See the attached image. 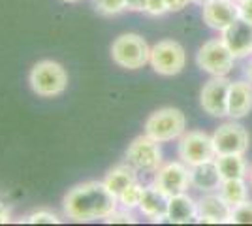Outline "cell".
Wrapping results in <instances>:
<instances>
[{"label":"cell","instance_id":"7402d4cb","mask_svg":"<svg viewBox=\"0 0 252 226\" xmlns=\"http://www.w3.org/2000/svg\"><path fill=\"white\" fill-rule=\"evenodd\" d=\"M143 193H145V187L139 183V181H134L130 187H126L123 193L117 196L119 200V205L125 207V209H137L139 204H141V198H143Z\"/></svg>","mask_w":252,"mask_h":226},{"label":"cell","instance_id":"9c48e42d","mask_svg":"<svg viewBox=\"0 0 252 226\" xmlns=\"http://www.w3.org/2000/svg\"><path fill=\"white\" fill-rule=\"evenodd\" d=\"M153 185L166 196L187 193L190 189V168L185 162H168L155 172Z\"/></svg>","mask_w":252,"mask_h":226},{"label":"cell","instance_id":"603a6c76","mask_svg":"<svg viewBox=\"0 0 252 226\" xmlns=\"http://www.w3.org/2000/svg\"><path fill=\"white\" fill-rule=\"evenodd\" d=\"M231 225H252V200H245L243 204L231 207Z\"/></svg>","mask_w":252,"mask_h":226},{"label":"cell","instance_id":"e0dca14e","mask_svg":"<svg viewBox=\"0 0 252 226\" xmlns=\"http://www.w3.org/2000/svg\"><path fill=\"white\" fill-rule=\"evenodd\" d=\"M198 221V200L190 194L181 193L169 196L168 200V223L171 225H189Z\"/></svg>","mask_w":252,"mask_h":226},{"label":"cell","instance_id":"8992f818","mask_svg":"<svg viewBox=\"0 0 252 226\" xmlns=\"http://www.w3.org/2000/svg\"><path fill=\"white\" fill-rule=\"evenodd\" d=\"M126 162L137 172L155 173L162 166V149L160 141L153 140L145 132L132 140L126 149Z\"/></svg>","mask_w":252,"mask_h":226},{"label":"cell","instance_id":"83f0119b","mask_svg":"<svg viewBox=\"0 0 252 226\" xmlns=\"http://www.w3.org/2000/svg\"><path fill=\"white\" fill-rule=\"evenodd\" d=\"M239 17L245 21L252 23V0H243L239 2Z\"/></svg>","mask_w":252,"mask_h":226},{"label":"cell","instance_id":"5bb4252c","mask_svg":"<svg viewBox=\"0 0 252 226\" xmlns=\"http://www.w3.org/2000/svg\"><path fill=\"white\" fill-rule=\"evenodd\" d=\"M231 205L222 198L220 194L205 193L203 198L198 200V221L205 225H224L230 221Z\"/></svg>","mask_w":252,"mask_h":226},{"label":"cell","instance_id":"4316f807","mask_svg":"<svg viewBox=\"0 0 252 226\" xmlns=\"http://www.w3.org/2000/svg\"><path fill=\"white\" fill-rule=\"evenodd\" d=\"M145 13H147V15H153V17L168 13V4H166V0H147Z\"/></svg>","mask_w":252,"mask_h":226},{"label":"cell","instance_id":"8fae6325","mask_svg":"<svg viewBox=\"0 0 252 226\" xmlns=\"http://www.w3.org/2000/svg\"><path fill=\"white\" fill-rule=\"evenodd\" d=\"M217 155H245L251 145L247 129L239 123H224L213 134Z\"/></svg>","mask_w":252,"mask_h":226},{"label":"cell","instance_id":"484cf974","mask_svg":"<svg viewBox=\"0 0 252 226\" xmlns=\"http://www.w3.org/2000/svg\"><path fill=\"white\" fill-rule=\"evenodd\" d=\"M105 223H113V225H134L136 217L132 215V209H125V207H117L111 215L105 219Z\"/></svg>","mask_w":252,"mask_h":226},{"label":"cell","instance_id":"d6986e66","mask_svg":"<svg viewBox=\"0 0 252 226\" xmlns=\"http://www.w3.org/2000/svg\"><path fill=\"white\" fill-rule=\"evenodd\" d=\"M134 181H137V170L136 168H132L128 162H125V164H117L115 168H111L104 177L105 187L115 194V196H119L126 187H130Z\"/></svg>","mask_w":252,"mask_h":226},{"label":"cell","instance_id":"4fadbf2b","mask_svg":"<svg viewBox=\"0 0 252 226\" xmlns=\"http://www.w3.org/2000/svg\"><path fill=\"white\" fill-rule=\"evenodd\" d=\"M222 42L231 51L235 59H243L252 53V23L245 19H235L230 27L222 31Z\"/></svg>","mask_w":252,"mask_h":226},{"label":"cell","instance_id":"2e32d148","mask_svg":"<svg viewBox=\"0 0 252 226\" xmlns=\"http://www.w3.org/2000/svg\"><path fill=\"white\" fill-rule=\"evenodd\" d=\"M252 111V83L247 81H231L228 93V117L243 119Z\"/></svg>","mask_w":252,"mask_h":226},{"label":"cell","instance_id":"44dd1931","mask_svg":"<svg viewBox=\"0 0 252 226\" xmlns=\"http://www.w3.org/2000/svg\"><path fill=\"white\" fill-rule=\"evenodd\" d=\"M219 194L231 207H235L243 204L245 200H249V187L245 183V179H222Z\"/></svg>","mask_w":252,"mask_h":226},{"label":"cell","instance_id":"30bf717a","mask_svg":"<svg viewBox=\"0 0 252 226\" xmlns=\"http://www.w3.org/2000/svg\"><path fill=\"white\" fill-rule=\"evenodd\" d=\"M230 79L226 75H213L203 85L200 93V104L211 117H226L228 115V93Z\"/></svg>","mask_w":252,"mask_h":226},{"label":"cell","instance_id":"f546056e","mask_svg":"<svg viewBox=\"0 0 252 226\" xmlns=\"http://www.w3.org/2000/svg\"><path fill=\"white\" fill-rule=\"evenodd\" d=\"M192 0H166L168 4V11H181L183 8H187Z\"/></svg>","mask_w":252,"mask_h":226},{"label":"cell","instance_id":"d6a6232c","mask_svg":"<svg viewBox=\"0 0 252 226\" xmlns=\"http://www.w3.org/2000/svg\"><path fill=\"white\" fill-rule=\"evenodd\" d=\"M247 179H249V183H251V187H252V166L249 168V175H247Z\"/></svg>","mask_w":252,"mask_h":226},{"label":"cell","instance_id":"6da1fadb","mask_svg":"<svg viewBox=\"0 0 252 226\" xmlns=\"http://www.w3.org/2000/svg\"><path fill=\"white\" fill-rule=\"evenodd\" d=\"M119 207L117 196L104 181H85L70 189L63 198V213L75 223L105 221Z\"/></svg>","mask_w":252,"mask_h":226},{"label":"cell","instance_id":"52a82bcc","mask_svg":"<svg viewBox=\"0 0 252 226\" xmlns=\"http://www.w3.org/2000/svg\"><path fill=\"white\" fill-rule=\"evenodd\" d=\"M179 159L189 168L198 166L201 162L213 161L217 157L213 136L201 132V130H189L179 138Z\"/></svg>","mask_w":252,"mask_h":226},{"label":"cell","instance_id":"e575fe53","mask_svg":"<svg viewBox=\"0 0 252 226\" xmlns=\"http://www.w3.org/2000/svg\"><path fill=\"white\" fill-rule=\"evenodd\" d=\"M63 2H79V0H63Z\"/></svg>","mask_w":252,"mask_h":226},{"label":"cell","instance_id":"7a4b0ae2","mask_svg":"<svg viewBox=\"0 0 252 226\" xmlns=\"http://www.w3.org/2000/svg\"><path fill=\"white\" fill-rule=\"evenodd\" d=\"M29 85L34 95L42 98L61 97L68 89V72L57 61H40L29 72Z\"/></svg>","mask_w":252,"mask_h":226},{"label":"cell","instance_id":"ba28073f","mask_svg":"<svg viewBox=\"0 0 252 226\" xmlns=\"http://www.w3.org/2000/svg\"><path fill=\"white\" fill-rule=\"evenodd\" d=\"M235 57L222 42V38H215L205 42L196 55V63L203 72L211 75H228L233 68Z\"/></svg>","mask_w":252,"mask_h":226},{"label":"cell","instance_id":"836d02e7","mask_svg":"<svg viewBox=\"0 0 252 226\" xmlns=\"http://www.w3.org/2000/svg\"><path fill=\"white\" fill-rule=\"evenodd\" d=\"M192 2H196V4H203L205 0H192Z\"/></svg>","mask_w":252,"mask_h":226},{"label":"cell","instance_id":"277c9868","mask_svg":"<svg viewBox=\"0 0 252 226\" xmlns=\"http://www.w3.org/2000/svg\"><path fill=\"white\" fill-rule=\"evenodd\" d=\"M143 132L160 143L179 140L187 132V117L179 108H160L147 117Z\"/></svg>","mask_w":252,"mask_h":226},{"label":"cell","instance_id":"8d00e7d4","mask_svg":"<svg viewBox=\"0 0 252 226\" xmlns=\"http://www.w3.org/2000/svg\"><path fill=\"white\" fill-rule=\"evenodd\" d=\"M205 2H207V0H205Z\"/></svg>","mask_w":252,"mask_h":226},{"label":"cell","instance_id":"3957f363","mask_svg":"<svg viewBox=\"0 0 252 226\" xmlns=\"http://www.w3.org/2000/svg\"><path fill=\"white\" fill-rule=\"evenodd\" d=\"M111 59L119 68L125 70H139L149 65L151 47L139 34L126 32L117 36L111 43Z\"/></svg>","mask_w":252,"mask_h":226},{"label":"cell","instance_id":"f1b7e54d","mask_svg":"<svg viewBox=\"0 0 252 226\" xmlns=\"http://www.w3.org/2000/svg\"><path fill=\"white\" fill-rule=\"evenodd\" d=\"M126 2V10L130 11H145L147 6V0H125Z\"/></svg>","mask_w":252,"mask_h":226},{"label":"cell","instance_id":"ac0fdd59","mask_svg":"<svg viewBox=\"0 0 252 226\" xmlns=\"http://www.w3.org/2000/svg\"><path fill=\"white\" fill-rule=\"evenodd\" d=\"M168 196L160 193L155 185H149L145 187V193L137 209L141 215L151 219L153 223H162V221H168Z\"/></svg>","mask_w":252,"mask_h":226},{"label":"cell","instance_id":"9a60e30c","mask_svg":"<svg viewBox=\"0 0 252 226\" xmlns=\"http://www.w3.org/2000/svg\"><path fill=\"white\" fill-rule=\"evenodd\" d=\"M222 185V175L215 159L201 162L198 166L190 168V187L201 193H219Z\"/></svg>","mask_w":252,"mask_h":226},{"label":"cell","instance_id":"cb8c5ba5","mask_svg":"<svg viewBox=\"0 0 252 226\" xmlns=\"http://www.w3.org/2000/svg\"><path fill=\"white\" fill-rule=\"evenodd\" d=\"M93 2H94V10L104 17H113L126 10L125 0H93Z\"/></svg>","mask_w":252,"mask_h":226},{"label":"cell","instance_id":"1f68e13d","mask_svg":"<svg viewBox=\"0 0 252 226\" xmlns=\"http://www.w3.org/2000/svg\"><path fill=\"white\" fill-rule=\"evenodd\" d=\"M245 75H247V79L252 83V61L247 65V68H245Z\"/></svg>","mask_w":252,"mask_h":226},{"label":"cell","instance_id":"d4e9b609","mask_svg":"<svg viewBox=\"0 0 252 226\" xmlns=\"http://www.w3.org/2000/svg\"><path fill=\"white\" fill-rule=\"evenodd\" d=\"M21 223H27V225H59L61 217L49 209H38L29 217H25Z\"/></svg>","mask_w":252,"mask_h":226},{"label":"cell","instance_id":"ffe728a7","mask_svg":"<svg viewBox=\"0 0 252 226\" xmlns=\"http://www.w3.org/2000/svg\"><path fill=\"white\" fill-rule=\"evenodd\" d=\"M215 162L219 166L222 179H247L249 166L243 155H217Z\"/></svg>","mask_w":252,"mask_h":226},{"label":"cell","instance_id":"7c38bea8","mask_svg":"<svg viewBox=\"0 0 252 226\" xmlns=\"http://www.w3.org/2000/svg\"><path fill=\"white\" fill-rule=\"evenodd\" d=\"M201 17L207 27L222 32L235 19H239V4L235 0H207L201 4Z\"/></svg>","mask_w":252,"mask_h":226},{"label":"cell","instance_id":"5b68a950","mask_svg":"<svg viewBox=\"0 0 252 226\" xmlns=\"http://www.w3.org/2000/svg\"><path fill=\"white\" fill-rule=\"evenodd\" d=\"M149 65L160 75H177L183 72L187 65V53L185 47L175 40H160L151 47V59Z\"/></svg>","mask_w":252,"mask_h":226},{"label":"cell","instance_id":"d590c367","mask_svg":"<svg viewBox=\"0 0 252 226\" xmlns=\"http://www.w3.org/2000/svg\"><path fill=\"white\" fill-rule=\"evenodd\" d=\"M235 2H237V4H239V2H243V0H235Z\"/></svg>","mask_w":252,"mask_h":226},{"label":"cell","instance_id":"4dcf8cb0","mask_svg":"<svg viewBox=\"0 0 252 226\" xmlns=\"http://www.w3.org/2000/svg\"><path fill=\"white\" fill-rule=\"evenodd\" d=\"M10 221H11L10 209H8V205L0 200V225H8Z\"/></svg>","mask_w":252,"mask_h":226}]
</instances>
